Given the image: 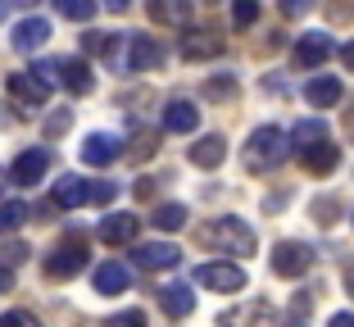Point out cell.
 Returning <instances> with one entry per match:
<instances>
[{
  "label": "cell",
  "instance_id": "1",
  "mask_svg": "<svg viewBox=\"0 0 354 327\" xmlns=\"http://www.w3.org/2000/svg\"><path fill=\"white\" fill-rule=\"evenodd\" d=\"M196 241L205 250H218V254H254V232L245 227V218H232V214L196 227Z\"/></svg>",
  "mask_w": 354,
  "mask_h": 327
},
{
  "label": "cell",
  "instance_id": "2",
  "mask_svg": "<svg viewBox=\"0 0 354 327\" xmlns=\"http://www.w3.org/2000/svg\"><path fill=\"white\" fill-rule=\"evenodd\" d=\"M281 159H286V132L272 127V123L254 127L250 141H245V169L250 173H272Z\"/></svg>",
  "mask_w": 354,
  "mask_h": 327
},
{
  "label": "cell",
  "instance_id": "3",
  "mask_svg": "<svg viewBox=\"0 0 354 327\" xmlns=\"http://www.w3.org/2000/svg\"><path fill=\"white\" fill-rule=\"evenodd\" d=\"M86 254H91V245H86V236H77V232H68L59 245H55L50 254H46V277H55V282H64V277H73V273H82V264H86Z\"/></svg>",
  "mask_w": 354,
  "mask_h": 327
},
{
  "label": "cell",
  "instance_id": "4",
  "mask_svg": "<svg viewBox=\"0 0 354 327\" xmlns=\"http://www.w3.org/2000/svg\"><path fill=\"white\" fill-rule=\"evenodd\" d=\"M164 64V46L146 32H127V50H123V64L118 73H146V68H159Z\"/></svg>",
  "mask_w": 354,
  "mask_h": 327
},
{
  "label": "cell",
  "instance_id": "5",
  "mask_svg": "<svg viewBox=\"0 0 354 327\" xmlns=\"http://www.w3.org/2000/svg\"><path fill=\"white\" fill-rule=\"evenodd\" d=\"M5 91H10V100L23 109V114H28V109H41L46 100H50V86H46L41 77H32L28 68H23V73H10V77H5Z\"/></svg>",
  "mask_w": 354,
  "mask_h": 327
},
{
  "label": "cell",
  "instance_id": "6",
  "mask_svg": "<svg viewBox=\"0 0 354 327\" xmlns=\"http://www.w3.org/2000/svg\"><path fill=\"white\" fill-rule=\"evenodd\" d=\"M313 268V250L304 241H277L272 245V273L277 277H304Z\"/></svg>",
  "mask_w": 354,
  "mask_h": 327
},
{
  "label": "cell",
  "instance_id": "7",
  "mask_svg": "<svg viewBox=\"0 0 354 327\" xmlns=\"http://www.w3.org/2000/svg\"><path fill=\"white\" fill-rule=\"evenodd\" d=\"M196 282L209 286V291H223V296H232V291H245V268L241 264H200L196 268Z\"/></svg>",
  "mask_w": 354,
  "mask_h": 327
},
{
  "label": "cell",
  "instance_id": "8",
  "mask_svg": "<svg viewBox=\"0 0 354 327\" xmlns=\"http://www.w3.org/2000/svg\"><path fill=\"white\" fill-rule=\"evenodd\" d=\"M10 37H14V50H23V55L41 50V46L50 41V19H46V14H28V19L14 23Z\"/></svg>",
  "mask_w": 354,
  "mask_h": 327
},
{
  "label": "cell",
  "instance_id": "9",
  "mask_svg": "<svg viewBox=\"0 0 354 327\" xmlns=\"http://www.w3.org/2000/svg\"><path fill=\"white\" fill-rule=\"evenodd\" d=\"M46 169H50V150H46V146H32V150H23V155L14 159V173H10V178L19 182V187H37V182H46Z\"/></svg>",
  "mask_w": 354,
  "mask_h": 327
},
{
  "label": "cell",
  "instance_id": "10",
  "mask_svg": "<svg viewBox=\"0 0 354 327\" xmlns=\"http://www.w3.org/2000/svg\"><path fill=\"white\" fill-rule=\"evenodd\" d=\"M132 259L141 268H150V273H164V268H177V264H182V250H177V245H168V241H146V245H136V250H132Z\"/></svg>",
  "mask_w": 354,
  "mask_h": 327
},
{
  "label": "cell",
  "instance_id": "11",
  "mask_svg": "<svg viewBox=\"0 0 354 327\" xmlns=\"http://www.w3.org/2000/svg\"><path fill=\"white\" fill-rule=\"evenodd\" d=\"M332 37H327V32H304L300 41H295V64H300V68H318V64H327L332 59Z\"/></svg>",
  "mask_w": 354,
  "mask_h": 327
},
{
  "label": "cell",
  "instance_id": "12",
  "mask_svg": "<svg viewBox=\"0 0 354 327\" xmlns=\"http://www.w3.org/2000/svg\"><path fill=\"white\" fill-rule=\"evenodd\" d=\"M182 55L187 59H214V55H223V37L214 28H187L182 32Z\"/></svg>",
  "mask_w": 354,
  "mask_h": 327
},
{
  "label": "cell",
  "instance_id": "13",
  "mask_svg": "<svg viewBox=\"0 0 354 327\" xmlns=\"http://www.w3.org/2000/svg\"><path fill=\"white\" fill-rule=\"evenodd\" d=\"M55 209H77V205H91V182H82L77 173H64L55 182V196H50Z\"/></svg>",
  "mask_w": 354,
  "mask_h": 327
},
{
  "label": "cell",
  "instance_id": "14",
  "mask_svg": "<svg viewBox=\"0 0 354 327\" xmlns=\"http://www.w3.org/2000/svg\"><path fill=\"white\" fill-rule=\"evenodd\" d=\"M77 155H82V164H91V169H104V164H114L123 150H118V141L109 137V132H91V137L77 146Z\"/></svg>",
  "mask_w": 354,
  "mask_h": 327
},
{
  "label": "cell",
  "instance_id": "15",
  "mask_svg": "<svg viewBox=\"0 0 354 327\" xmlns=\"http://www.w3.org/2000/svg\"><path fill=\"white\" fill-rule=\"evenodd\" d=\"M136 227H141L136 214H104V218H100V241L104 245H132Z\"/></svg>",
  "mask_w": 354,
  "mask_h": 327
},
{
  "label": "cell",
  "instance_id": "16",
  "mask_svg": "<svg viewBox=\"0 0 354 327\" xmlns=\"http://www.w3.org/2000/svg\"><path fill=\"white\" fill-rule=\"evenodd\" d=\"M59 82L68 86L73 95H91V91H95V73H91V64H86L82 55H73V59H59Z\"/></svg>",
  "mask_w": 354,
  "mask_h": 327
},
{
  "label": "cell",
  "instance_id": "17",
  "mask_svg": "<svg viewBox=\"0 0 354 327\" xmlns=\"http://www.w3.org/2000/svg\"><path fill=\"white\" fill-rule=\"evenodd\" d=\"M132 286V268L118 264V259H109V264L95 268V291L100 296H118V291H127Z\"/></svg>",
  "mask_w": 354,
  "mask_h": 327
},
{
  "label": "cell",
  "instance_id": "18",
  "mask_svg": "<svg viewBox=\"0 0 354 327\" xmlns=\"http://www.w3.org/2000/svg\"><path fill=\"white\" fill-rule=\"evenodd\" d=\"M341 95H345V86L336 82V77H313L309 86H304V100H309L313 109H332V105H341Z\"/></svg>",
  "mask_w": 354,
  "mask_h": 327
},
{
  "label": "cell",
  "instance_id": "19",
  "mask_svg": "<svg viewBox=\"0 0 354 327\" xmlns=\"http://www.w3.org/2000/svg\"><path fill=\"white\" fill-rule=\"evenodd\" d=\"M164 127H168V132H182V137H187V132H196V127H200V109L191 105V100H168Z\"/></svg>",
  "mask_w": 354,
  "mask_h": 327
},
{
  "label": "cell",
  "instance_id": "20",
  "mask_svg": "<svg viewBox=\"0 0 354 327\" xmlns=\"http://www.w3.org/2000/svg\"><path fill=\"white\" fill-rule=\"evenodd\" d=\"M223 159H227V141L214 137V132H209V137H200L196 146H191V164H196V169H218Z\"/></svg>",
  "mask_w": 354,
  "mask_h": 327
},
{
  "label": "cell",
  "instance_id": "21",
  "mask_svg": "<svg viewBox=\"0 0 354 327\" xmlns=\"http://www.w3.org/2000/svg\"><path fill=\"white\" fill-rule=\"evenodd\" d=\"M291 141H295V150H300V155H309V150H318L327 141V123H323V118H304V123H295Z\"/></svg>",
  "mask_w": 354,
  "mask_h": 327
},
{
  "label": "cell",
  "instance_id": "22",
  "mask_svg": "<svg viewBox=\"0 0 354 327\" xmlns=\"http://www.w3.org/2000/svg\"><path fill=\"white\" fill-rule=\"evenodd\" d=\"M159 305H164V314L168 318H187L191 309H196V296H191V286H164V291H159Z\"/></svg>",
  "mask_w": 354,
  "mask_h": 327
},
{
  "label": "cell",
  "instance_id": "23",
  "mask_svg": "<svg viewBox=\"0 0 354 327\" xmlns=\"http://www.w3.org/2000/svg\"><path fill=\"white\" fill-rule=\"evenodd\" d=\"M191 0H150V19L155 23H187L191 19Z\"/></svg>",
  "mask_w": 354,
  "mask_h": 327
},
{
  "label": "cell",
  "instance_id": "24",
  "mask_svg": "<svg viewBox=\"0 0 354 327\" xmlns=\"http://www.w3.org/2000/svg\"><path fill=\"white\" fill-rule=\"evenodd\" d=\"M155 150H159V132H155V127H136V132H132V146L123 150V159L141 164V159H150Z\"/></svg>",
  "mask_w": 354,
  "mask_h": 327
},
{
  "label": "cell",
  "instance_id": "25",
  "mask_svg": "<svg viewBox=\"0 0 354 327\" xmlns=\"http://www.w3.org/2000/svg\"><path fill=\"white\" fill-rule=\"evenodd\" d=\"M250 323L272 327V309L268 305H250V309H236V314H223L218 318V327H250Z\"/></svg>",
  "mask_w": 354,
  "mask_h": 327
},
{
  "label": "cell",
  "instance_id": "26",
  "mask_svg": "<svg viewBox=\"0 0 354 327\" xmlns=\"http://www.w3.org/2000/svg\"><path fill=\"white\" fill-rule=\"evenodd\" d=\"M300 159H304V169H309V173H332L336 164H341V150H336L332 141H323L318 150H309V155H300Z\"/></svg>",
  "mask_w": 354,
  "mask_h": 327
},
{
  "label": "cell",
  "instance_id": "27",
  "mask_svg": "<svg viewBox=\"0 0 354 327\" xmlns=\"http://www.w3.org/2000/svg\"><path fill=\"white\" fill-rule=\"evenodd\" d=\"M28 205L23 200H0V236H10V232H19L23 223H28Z\"/></svg>",
  "mask_w": 354,
  "mask_h": 327
},
{
  "label": "cell",
  "instance_id": "28",
  "mask_svg": "<svg viewBox=\"0 0 354 327\" xmlns=\"http://www.w3.org/2000/svg\"><path fill=\"white\" fill-rule=\"evenodd\" d=\"M150 223H155L159 232H182L187 227V205H159Z\"/></svg>",
  "mask_w": 354,
  "mask_h": 327
},
{
  "label": "cell",
  "instance_id": "29",
  "mask_svg": "<svg viewBox=\"0 0 354 327\" xmlns=\"http://www.w3.org/2000/svg\"><path fill=\"white\" fill-rule=\"evenodd\" d=\"M28 254H32L28 241H10V236H5V241H0V268H10V273H14V268H19Z\"/></svg>",
  "mask_w": 354,
  "mask_h": 327
},
{
  "label": "cell",
  "instance_id": "30",
  "mask_svg": "<svg viewBox=\"0 0 354 327\" xmlns=\"http://www.w3.org/2000/svg\"><path fill=\"white\" fill-rule=\"evenodd\" d=\"M59 14H64V19H73V23H91L95 5H91V0H59Z\"/></svg>",
  "mask_w": 354,
  "mask_h": 327
},
{
  "label": "cell",
  "instance_id": "31",
  "mask_svg": "<svg viewBox=\"0 0 354 327\" xmlns=\"http://www.w3.org/2000/svg\"><path fill=\"white\" fill-rule=\"evenodd\" d=\"M68 123H73V114H68V109H55L50 118H46V137H64V132H68Z\"/></svg>",
  "mask_w": 354,
  "mask_h": 327
},
{
  "label": "cell",
  "instance_id": "32",
  "mask_svg": "<svg viewBox=\"0 0 354 327\" xmlns=\"http://www.w3.org/2000/svg\"><path fill=\"white\" fill-rule=\"evenodd\" d=\"M254 19H259V5H254V0H241L236 10H232V23H236V28H250Z\"/></svg>",
  "mask_w": 354,
  "mask_h": 327
},
{
  "label": "cell",
  "instance_id": "33",
  "mask_svg": "<svg viewBox=\"0 0 354 327\" xmlns=\"http://www.w3.org/2000/svg\"><path fill=\"white\" fill-rule=\"evenodd\" d=\"M205 91L214 95V100H227V95H236V77H214Z\"/></svg>",
  "mask_w": 354,
  "mask_h": 327
},
{
  "label": "cell",
  "instance_id": "34",
  "mask_svg": "<svg viewBox=\"0 0 354 327\" xmlns=\"http://www.w3.org/2000/svg\"><path fill=\"white\" fill-rule=\"evenodd\" d=\"M104 327H146V314L141 309H127V314H118V318H109Z\"/></svg>",
  "mask_w": 354,
  "mask_h": 327
},
{
  "label": "cell",
  "instance_id": "35",
  "mask_svg": "<svg viewBox=\"0 0 354 327\" xmlns=\"http://www.w3.org/2000/svg\"><path fill=\"white\" fill-rule=\"evenodd\" d=\"M0 327H37V318L23 314V309H14V314H0Z\"/></svg>",
  "mask_w": 354,
  "mask_h": 327
},
{
  "label": "cell",
  "instance_id": "36",
  "mask_svg": "<svg viewBox=\"0 0 354 327\" xmlns=\"http://www.w3.org/2000/svg\"><path fill=\"white\" fill-rule=\"evenodd\" d=\"M114 200V182H91V205H109Z\"/></svg>",
  "mask_w": 354,
  "mask_h": 327
},
{
  "label": "cell",
  "instance_id": "37",
  "mask_svg": "<svg viewBox=\"0 0 354 327\" xmlns=\"http://www.w3.org/2000/svg\"><path fill=\"white\" fill-rule=\"evenodd\" d=\"M336 209H341L336 200H313V218H318V223H332V214H336Z\"/></svg>",
  "mask_w": 354,
  "mask_h": 327
},
{
  "label": "cell",
  "instance_id": "38",
  "mask_svg": "<svg viewBox=\"0 0 354 327\" xmlns=\"http://www.w3.org/2000/svg\"><path fill=\"white\" fill-rule=\"evenodd\" d=\"M150 196H155V187H150V178H141L136 182V200H150Z\"/></svg>",
  "mask_w": 354,
  "mask_h": 327
},
{
  "label": "cell",
  "instance_id": "39",
  "mask_svg": "<svg viewBox=\"0 0 354 327\" xmlns=\"http://www.w3.org/2000/svg\"><path fill=\"white\" fill-rule=\"evenodd\" d=\"M327 327H354V314H332V323Z\"/></svg>",
  "mask_w": 354,
  "mask_h": 327
},
{
  "label": "cell",
  "instance_id": "40",
  "mask_svg": "<svg viewBox=\"0 0 354 327\" xmlns=\"http://www.w3.org/2000/svg\"><path fill=\"white\" fill-rule=\"evenodd\" d=\"M0 291H14V273L10 268H0Z\"/></svg>",
  "mask_w": 354,
  "mask_h": 327
},
{
  "label": "cell",
  "instance_id": "41",
  "mask_svg": "<svg viewBox=\"0 0 354 327\" xmlns=\"http://www.w3.org/2000/svg\"><path fill=\"white\" fill-rule=\"evenodd\" d=\"M341 59H345V68H350V73H354V41H350V46H345V50H341Z\"/></svg>",
  "mask_w": 354,
  "mask_h": 327
},
{
  "label": "cell",
  "instance_id": "42",
  "mask_svg": "<svg viewBox=\"0 0 354 327\" xmlns=\"http://www.w3.org/2000/svg\"><path fill=\"white\" fill-rule=\"evenodd\" d=\"M345 286H350V296H354V268H350V273H345Z\"/></svg>",
  "mask_w": 354,
  "mask_h": 327
},
{
  "label": "cell",
  "instance_id": "43",
  "mask_svg": "<svg viewBox=\"0 0 354 327\" xmlns=\"http://www.w3.org/2000/svg\"><path fill=\"white\" fill-rule=\"evenodd\" d=\"M0 196H5V169H0Z\"/></svg>",
  "mask_w": 354,
  "mask_h": 327
},
{
  "label": "cell",
  "instance_id": "44",
  "mask_svg": "<svg viewBox=\"0 0 354 327\" xmlns=\"http://www.w3.org/2000/svg\"><path fill=\"white\" fill-rule=\"evenodd\" d=\"M5 14H10V5H0V19H5Z\"/></svg>",
  "mask_w": 354,
  "mask_h": 327
},
{
  "label": "cell",
  "instance_id": "45",
  "mask_svg": "<svg viewBox=\"0 0 354 327\" xmlns=\"http://www.w3.org/2000/svg\"><path fill=\"white\" fill-rule=\"evenodd\" d=\"M350 223H354V218H350Z\"/></svg>",
  "mask_w": 354,
  "mask_h": 327
}]
</instances>
